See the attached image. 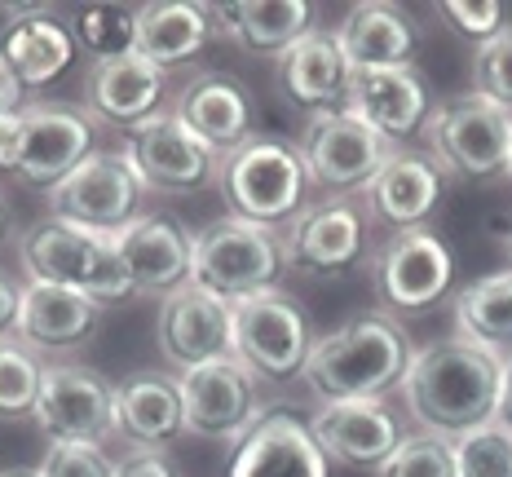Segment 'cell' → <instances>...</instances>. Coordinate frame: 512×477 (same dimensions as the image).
I'll list each match as a JSON object with an SVG mask.
<instances>
[{
  "label": "cell",
  "instance_id": "836d02e7",
  "mask_svg": "<svg viewBox=\"0 0 512 477\" xmlns=\"http://www.w3.org/2000/svg\"><path fill=\"white\" fill-rule=\"evenodd\" d=\"M455 477H512V429L490 420L455 438Z\"/></svg>",
  "mask_w": 512,
  "mask_h": 477
},
{
  "label": "cell",
  "instance_id": "f35d334b",
  "mask_svg": "<svg viewBox=\"0 0 512 477\" xmlns=\"http://www.w3.org/2000/svg\"><path fill=\"white\" fill-rule=\"evenodd\" d=\"M115 477H181V473H177V464L168 460L164 451L128 447L120 460H115Z\"/></svg>",
  "mask_w": 512,
  "mask_h": 477
},
{
  "label": "cell",
  "instance_id": "d590c367",
  "mask_svg": "<svg viewBox=\"0 0 512 477\" xmlns=\"http://www.w3.org/2000/svg\"><path fill=\"white\" fill-rule=\"evenodd\" d=\"M473 93L512 115V23H504L473 53Z\"/></svg>",
  "mask_w": 512,
  "mask_h": 477
},
{
  "label": "cell",
  "instance_id": "7c38bea8",
  "mask_svg": "<svg viewBox=\"0 0 512 477\" xmlns=\"http://www.w3.org/2000/svg\"><path fill=\"white\" fill-rule=\"evenodd\" d=\"M49 442H102L115 433V385L93 367L58 363L40 376L36 416Z\"/></svg>",
  "mask_w": 512,
  "mask_h": 477
},
{
  "label": "cell",
  "instance_id": "74e56055",
  "mask_svg": "<svg viewBox=\"0 0 512 477\" xmlns=\"http://www.w3.org/2000/svg\"><path fill=\"white\" fill-rule=\"evenodd\" d=\"M442 18H451V27L460 31L464 40H477V45H486V40L508 23V9L499 5V0H446Z\"/></svg>",
  "mask_w": 512,
  "mask_h": 477
},
{
  "label": "cell",
  "instance_id": "cb8c5ba5",
  "mask_svg": "<svg viewBox=\"0 0 512 477\" xmlns=\"http://www.w3.org/2000/svg\"><path fill=\"white\" fill-rule=\"evenodd\" d=\"M159 98H164V71L137 58L133 49L120 58H102L84 76V106L89 115L115 124V129H137L142 120L159 115Z\"/></svg>",
  "mask_w": 512,
  "mask_h": 477
},
{
  "label": "cell",
  "instance_id": "603a6c76",
  "mask_svg": "<svg viewBox=\"0 0 512 477\" xmlns=\"http://www.w3.org/2000/svg\"><path fill=\"white\" fill-rule=\"evenodd\" d=\"M340 53H345L349 71H376V67H411L420 53V27L402 5H384V0H362L349 5L332 31Z\"/></svg>",
  "mask_w": 512,
  "mask_h": 477
},
{
  "label": "cell",
  "instance_id": "4dcf8cb0",
  "mask_svg": "<svg viewBox=\"0 0 512 477\" xmlns=\"http://www.w3.org/2000/svg\"><path fill=\"white\" fill-rule=\"evenodd\" d=\"M455 336L482 345L499 363L512 358V265L490 270L455 292Z\"/></svg>",
  "mask_w": 512,
  "mask_h": 477
},
{
  "label": "cell",
  "instance_id": "484cf974",
  "mask_svg": "<svg viewBox=\"0 0 512 477\" xmlns=\"http://www.w3.org/2000/svg\"><path fill=\"white\" fill-rule=\"evenodd\" d=\"M349 76L354 71H349L332 31H309L287 53L274 58L279 93L292 106H309V111H332V106L345 102Z\"/></svg>",
  "mask_w": 512,
  "mask_h": 477
},
{
  "label": "cell",
  "instance_id": "277c9868",
  "mask_svg": "<svg viewBox=\"0 0 512 477\" xmlns=\"http://www.w3.org/2000/svg\"><path fill=\"white\" fill-rule=\"evenodd\" d=\"M287 274V243L279 230L252 226L243 217H217L195 235L190 283L239 305L261 292H279Z\"/></svg>",
  "mask_w": 512,
  "mask_h": 477
},
{
  "label": "cell",
  "instance_id": "8992f818",
  "mask_svg": "<svg viewBox=\"0 0 512 477\" xmlns=\"http://www.w3.org/2000/svg\"><path fill=\"white\" fill-rule=\"evenodd\" d=\"M429 151L442 173H455L464 182H490L508 177L512 164V115L482 93H455L442 102L424 124Z\"/></svg>",
  "mask_w": 512,
  "mask_h": 477
},
{
  "label": "cell",
  "instance_id": "2e32d148",
  "mask_svg": "<svg viewBox=\"0 0 512 477\" xmlns=\"http://www.w3.org/2000/svg\"><path fill=\"white\" fill-rule=\"evenodd\" d=\"M93 155V120L76 106L31 102L23 106V146H18L14 177L31 190H49L67 182Z\"/></svg>",
  "mask_w": 512,
  "mask_h": 477
},
{
  "label": "cell",
  "instance_id": "e0dca14e",
  "mask_svg": "<svg viewBox=\"0 0 512 477\" xmlns=\"http://www.w3.org/2000/svg\"><path fill=\"white\" fill-rule=\"evenodd\" d=\"M309 433L323 447L327 464L349 469H380L402 442V424L384 398H354V402H318L309 416Z\"/></svg>",
  "mask_w": 512,
  "mask_h": 477
},
{
  "label": "cell",
  "instance_id": "52a82bcc",
  "mask_svg": "<svg viewBox=\"0 0 512 477\" xmlns=\"http://www.w3.org/2000/svg\"><path fill=\"white\" fill-rule=\"evenodd\" d=\"M296 151H301L309 186L327 190L332 199H349L354 190L371 186L380 164L393 155V142L354 120L345 106H332V111L309 115Z\"/></svg>",
  "mask_w": 512,
  "mask_h": 477
},
{
  "label": "cell",
  "instance_id": "d4e9b609",
  "mask_svg": "<svg viewBox=\"0 0 512 477\" xmlns=\"http://www.w3.org/2000/svg\"><path fill=\"white\" fill-rule=\"evenodd\" d=\"M102 305L76 288L58 283H27L18 296V323L14 336L27 349H80L98 332Z\"/></svg>",
  "mask_w": 512,
  "mask_h": 477
},
{
  "label": "cell",
  "instance_id": "7402d4cb",
  "mask_svg": "<svg viewBox=\"0 0 512 477\" xmlns=\"http://www.w3.org/2000/svg\"><path fill=\"white\" fill-rule=\"evenodd\" d=\"M442 190H446V173L437 168L433 155L393 151L362 195H367V208L384 226H393L402 235V230H424V221L442 204Z\"/></svg>",
  "mask_w": 512,
  "mask_h": 477
},
{
  "label": "cell",
  "instance_id": "4fadbf2b",
  "mask_svg": "<svg viewBox=\"0 0 512 477\" xmlns=\"http://www.w3.org/2000/svg\"><path fill=\"white\" fill-rule=\"evenodd\" d=\"M287 270L309 279H340L354 274L367 252V217L354 199H323L301 208L283 230Z\"/></svg>",
  "mask_w": 512,
  "mask_h": 477
},
{
  "label": "cell",
  "instance_id": "7bdbcfd3",
  "mask_svg": "<svg viewBox=\"0 0 512 477\" xmlns=\"http://www.w3.org/2000/svg\"><path fill=\"white\" fill-rule=\"evenodd\" d=\"M495 424L512 429V358L504 363V380H499V402H495Z\"/></svg>",
  "mask_w": 512,
  "mask_h": 477
},
{
  "label": "cell",
  "instance_id": "f6af8a7d",
  "mask_svg": "<svg viewBox=\"0 0 512 477\" xmlns=\"http://www.w3.org/2000/svg\"><path fill=\"white\" fill-rule=\"evenodd\" d=\"M5 235H9V212H5V204H0V243H5Z\"/></svg>",
  "mask_w": 512,
  "mask_h": 477
},
{
  "label": "cell",
  "instance_id": "f1b7e54d",
  "mask_svg": "<svg viewBox=\"0 0 512 477\" xmlns=\"http://www.w3.org/2000/svg\"><path fill=\"white\" fill-rule=\"evenodd\" d=\"M212 36L208 5H186V0H155V5L133 9V53L151 67L168 71L181 62L199 58Z\"/></svg>",
  "mask_w": 512,
  "mask_h": 477
},
{
  "label": "cell",
  "instance_id": "ab89813d",
  "mask_svg": "<svg viewBox=\"0 0 512 477\" xmlns=\"http://www.w3.org/2000/svg\"><path fill=\"white\" fill-rule=\"evenodd\" d=\"M18 146H23V111L0 115V173H14Z\"/></svg>",
  "mask_w": 512,
  "mask_h": 477
},
{
  "label": "cell",
  "instance_id": "4316f807",
  "mask_svg": "<svg viewBox=\"0 0 512 477\" xmlns=\"http://www.w3.org/2000/svg\"><path fill=\"white\" fill-rule=\"evenodd\" d=\"M173 111L199 137H204L221 159L252 137V98H248V89H243L239 80H230V76H217V71L190 80L186 89H181Z\"/></svg>",
  "mask_w": 512,
  "mask_h": 477
},
{
  "label": "cell",
  "instance_id": "d6986e66",
  "mask_svg": "<svg viewBox=\"0 0 512 477\" xmlns=\"http://www.w3.org/2000/svg\"><path fill=\"white\" fill-rule=\"evenodd\" d=\"M340 106H345L354 120L367 124V129L389 137V142L424 133V124H429V115H433L429 89H424V80L415 67L354 71Z\"/></svg>",
  "mask_w": 512,
  "mask_h": 477
},
{
  "label": "cell",
  "instance_id": "e575fe53",
  "mask_svg": "<svg viewBox=\"0 0 512 477\" xmlns=\"http://www.w3.org/2000/svg\"><path fill=\"white\" fill-rule=\"evenodd\" d=\"M376 477H455V442L437 433H411L376 469Z\"/></svg>",
  "mask_w": 512,
  "mask_h": 477
},
{
  "label": "cell",
  "instance_id": "44dd1931",
  "mask_svg": "<svg viewBox=\"0 0 512 477\" xmlns=\"http://www.w3.org/2000/svg\"><path fill=\"white\" fill-rule=\"evenodd\" d=\"M115 433L128 447L164 451L186 433L177 371H133L115 385Z\"/></svg>",
  "mask_w": 512,
  "mask_h": 477
},
{
  "label": "cell",
  "instance_id": "ee69618b",
  "mask_svg": "<svg viewBox=\"0 0 512 477\" xmlns=\"http://www.w3.org/2000/svg\"><path fill=\"white\" fill-rule=\"evenodd\" d=\"M0 477H40V469H5Z\"/></svg>",
  "mask_w": 512,
  "mask_h": 477
},
{
  "label": "cell",
  "instance_id": "7a4b0ae2",
  "mask_svg": "<svg viewBox=\"0 0 512 477\" xmlns=\"http://www.w3.org/2000/svg\"><path fill=\"white\" fill-rule=\"evenodd\" d=\"M411 358L415 345L398 327V318L358 314L336 332L314 336L301 376L318 402L384 398L389 389H402Z\"/></svg>",
  "mask_w": 512,
  "mask_h": 477
},
{
  "label": "cell",
  "instance_id": "ba28073f",
  "mask_svg": "<svg viewBox=\"0 0 512 477\" xmlns=\"http://www.w3.org/2000/svg\"><path fill=\"white\" fill-rule=\"evenodd\" d=\"M309 349H314L309 314L283 288L234 305V358L256 380L283 385V380L301 376Z\"/></svg>",
  "mask_w": 512,
  "mask_h": 477
},
{
  "label": "cell",
  "instance_id": "9c48e42d",
  "mask_svg": "<svg viewBox=\"0 0 512 477\" xmlns=\"http://www.w3.org/2000/svg\"><path fill=\"white\" fill-rule=\"evenodd\" d=\"M146 186L137 182L133 164L124 151H93L67 182H58L45 195L49 217L71 221V226L98 230V235H120L142 217Z\"/></svg>",
  "mask_w": 512,
  "mask_h": 477
},
{
  "label": "cell",
  "instance_id": "ffe728a7",
  "mask_svg": "<svg viewBox=\"0 0 512 477\" xmlns=\"http://www.w3.org/2000/svg\"><path fill=\"white\" fill-rule=\"evenodd\" d=\"M115 248L128 265L137 296H168L190 283V252L195 235L168 212H142L133 226L115 235Z\"/></svg>",
  "mask_w": 512,
  "mask_h": 477
},
{
  "label": "cell",
  "instance_id": "9a60e30c",
  "mask_svg": "<svg viewBox=\"0 0 512 477\" xmlns=\"http://www.w3.org/2000/svg\"><path fill=\"white\" fill-rule=\"evenodd\" d=\"M181 407H186V433L208 442H239L261 416V398L252 376L239 358H217L195 371H181Z\"/></svg>",
  "mask_w": 512,
  "mask_h": 477
},
{
  "label": "cell",
  "instance_id": "d6a6232c",
  "mask_svg": "<svg viewBox=\"0 0 512 477\" xmlns=\"http://www.w3.org/2000/svg\"><path fill=\"white\" fill-rule=\"evenodd\" d=\"M71 40L93 53V62L102 58H120V53L133 49V9L124 5H89L76 14L71 23Z\"/></svg>",
  "mask_w": 512,
  "mask_h": 477
},
{
  "label": "cell",
  "instance_id": "5b68a950",
  "mask_svg": "<svg viewBox=\"0 0 512 477\" xmlns=\"http://www.w3.org/2000/svg\"><path fill=\"white\" fill-rule=\"evenodd\" d=\"M221 195L230 204V217H243L252 226L279 230L301 212V199L309 190L301 151L283 137L252 133L243 146L221 159Z\"/></svg>",
  "mask_w": 512,
  "mask_h": 477
},
{
  "label": "cell",
  "instance_id": "30bf717a",
  "mask_svg": "<svg viewBox=\"0 0 512 477\" xmlns=\"http://www.w3.org/2000/svg\"><path fill=\"white\" fill-rule=\"evenodd\" d=\"M124 159L133 164L137 182L159 195H190L221 173V155L177 111H159L128 129Z\"/></svg>",
  "mask_w": 512,
  "mask_h": 477
},
{
  "label": "cell",
  "instance_id": "1f68e13d",
  "mask_svg": "<svg viewBox=\"0 0 512 477\" xmlns=\"http://www.w3.org/2000/svg\"><path fill=\"white\" fill-rule=\"evenodd\" d=\"M40 376L45 363L36 358V349H27L18 336H0V420L36 416Z\"/></svg>",
  "mask_w": 512,
  "mask_h": 477
},
{
  "label": "cell",
  "instance_id": "b9f144b4",
  "mask_svg": "<svg viewBox=\"0 0 512 477\" xmlns=\"http://www.w3.org/2000/svg\"><path fill=\"white\" fill-rule=\"evenodd\" d=\"M18 296L23 288L9 283V274L0 270V336H14V323H18Z\"/></svg>",
  "mask_w": 512,
  "mask_h": 477
},
{
  "label": "cell",
  "instance_id": "7dc6e473",
  "mask_svg": "<svg viewBox=\"0 0 512 477\" xmlns=\"http://www.w3.org/2000/svg\"><path fill=\"white\" fill-rule=\"evenodd\" d=\"M508 177H512V164H508Z\"/></svg>",
  "mask_w": 512,
  "mask_h": 477
},
{
  "label": "cell",
  "instance_id": "3957f363",
  "mask_svg": "<svg viewBox=\"0 0 512 477\" xmlns=\"http://www.w3.org/2000/svg\"><path fill=\"white\" fill-rule=\"evenodd\" d=\"M18 252H23L27 283L76 288L84 296H93L98 305H115L137 296L133 279H128V265L120 257V248H115V235H98V230L45 217L23 235Z\"/></svg>",
  "mask_w": 512,
  "mask_h": 477
},
{
  "label": "cell",
  "instance_id": "bcb514c9",
  "mask_svg": "<svg viewBox=\"0 0 512 477\" xmlns=\"http://www.w3.org/2000/svg\"><path fill=\"white\" fill-rule=\"evenodd\" d=\"M504 248H508V265H512V235H508V243H504Z\"/></svg>",
  "mask_w": 512,
  "mask_h": 477
},
{
  "label": "cell",
  "instance_id": "8d00e7d4",
  "mask_svg": "<svg viewBox=\"0 0 512 477\" xmlns=\"http://www.w3.org/2000/svg\"><path fill=\"white\" fill-rule=\"evenodd\" d=\"M40 477H115V455L102 442H49Z\"/></svg>",
  "mask_w": 512,
  "mask_h": 477
},
{
  "label": "cell",
  "instance_id": "83f0119b",
  "mask_svg": "<svg viewBox=\"0 0 512 477\" xmlns=\"http://www.w3.org/2000/svg\"><path fill=\"white\" fill-rule=\"evenodd\" d=\"M0 58L23 80V89H45L71 67L76 40H71V27L53 23L45 9H9V27L0 36Z\"/></svg>",
  "mask_w": 512,
  "mask_h": 477
},
{
  "label": "cell",
  "instance_id": "8fae6325",
  "mask_svg": "<svg viewBox=\"0 0 512 477\" xmlns=\"http://www.w3.org/2000/svg\"><path fill=\"white\" fill-rule=\"evenodd\" d=\"M455 279V257L433 230H402L380 248L371 265L376 301L384 314H424L446 296Z\"/></svg>",
  "mask_w": 512,
  "mask_h": 477
},
{
  "label": "cell",
  "instance_id": "5bb4252c",
  "mask_svg": "<svg viewBox=\"0 0 512 477\" xmlns=\"http://www.w3.org/2000/svg\"><path fill=\"white\" fill-rule=\"evenodd\" d=\"M155 341L177 376L217 358H234V305L204 292L199 283H186L159 301Z\"/></svg>",
  "mask_w": 512,
  "mask_h": 477
},
{
  "label": "cell",
  "instance_id": "f546056e",
  "mask_svg": "<svg viewBox=\"0 0 512 477\" xmlns=\"http://www.w3.org/2000/svg\"><path fill=\"white\" fill-rule=\"evenodd\" d=\"M208 14L248 53H274L279 58L314 31L318 9L309 0H248V5H208Z\"/></svg>",
  "mask_w": 512,
  "mask_h": 477
},
{
  "label": "cell",
  "instance_id": "ac0fdd59",
  "mask_svg": "<svg viewBox=\"0 0 512 477\" xmlns=\"http://www.w3.org/2000/svg\"><path fill=\"white\" fill-rule=\"evenodd\" d=\"M230 477H327V455L292 407H270L234 442Z\"/></svg>",
  "mask_w": 512,
  "mask_h": 477
},
{
  "label": "cell",
  "instance_id": "6da1fadb",
  "mask_svg": "<svg viewBox=\"0 0 512 477\" xmlns=\"http://www.w3.org/2000/svg\"><path fill=\"white\" fill-rule=\"evenodd\" d=\"M499 380H504V363L495 354H486L464 336H442V341L415 349L407 380H402V398L420 433L455 442L495 420Z\"/></svg>",
  "mask_w": 512,
  "mask_h": 477
},
{
  "label": "cell",
  "instance_id": "60d3db41",
  "mask_svg": "<svg viewBox=\"0 0 512 477\" xmlns=\"http://www.w3.org/2000/svg\"><path fill=\"white\" fill-rule=\"evenodd\" d=\"M27 106V89H23V80L9 71V62L0 58V115H9V111H23Z\"/></svg>",
  "mask_w": 512,
  "mask_h": 477
}]
</instances>
